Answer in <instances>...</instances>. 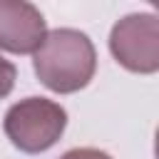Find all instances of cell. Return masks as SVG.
I'll list each match as a JSON object with an SVG mask.
<instances>
[{
    "label": "cell",
    "mask_w": 159,
    "mask_h": 159,
    "mask_svg": "<svg viewBox=\"0 0 159 159\" xmlns=\"http://www.w3.org/2000/svg\"><path fill=\"white\" fill-rule=\"evenodd\" d=\"M32 55L37 80L57 94L84 89L97 70V50L92 40L72 27H57L47 32Z\"/></svg>",
    "instance_id": "1"
},
{
    "label": "cell",
    "mask_w": 159,
    "mask_h": 159,
    "mask_svg": "<svg viewBox=\"0 0 159 159\" xmlns=\"http://www.w3.org/2000/svg\"><path fill=\"white\" fill-rule=\"evenodd\" d=\"M67 127V112L47 97H25L5 112L2 129L12 147L25 154H40L57 144Z\"/></svg>",
    "instance_id": "2"
},
{
    "label": "cell",
    "mask_w": 159,
    "mask_h": 159,
    "mask_svg": "<svg viewBox=\"0 0 159 159\" xmlns=\"http://www.w3.org/2000/svg\"><path fill=\"white\" fill-rule=\"evenodd\" d=\"M112 57L129 72L152 75L159 70V20L154 12H132L109 32Z\"/></svg>",
    "instance_id": "3"
},
{
    "label": "cell",
    "mask_w": 159,
    "mask_h": 159,
    "mask_svg": "<svg viewBox=\"0 0 159 159\" xmlns=\"http://www.w3.org/2000/svg\"><path fill=\"white\" fill-rule=\"evenodd\" d=\"M47 35L42 12L27 0H0V50L12 55L35 52Z\"/></svg>",
    "instance_id": "4"
},
{
    "label": "cell",
    "mask_w": 159,
    "mask_h": 159,
    "mask_svg": "<svg viewBox=\"0 0 159 159\" xmlns=\"http://www.w3.org/2000/svg\"><path fill=\"white\" fill-rule=\"evenodd\" d=\"M15 80H17V70H15V65L0 55V99L7 97V94L12 92Z\"/></svg>",
    "instance_id": "5"
},
{
    "label": "cell",
    "mask_w": 159,
    "mask_h": 159,
    "mask_svg": "<svg viewBox=\"0 0 159 159\" xmlns=\"http://www.w3.org/2000/svg\"><path fill=\"white\" fill-rule=\"evenodd\" d=\"M60 159H112V157L97 147H75V149H67Z\"/></svg>",
    "instance_id": "6"
}]
</instances>
